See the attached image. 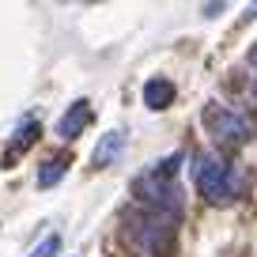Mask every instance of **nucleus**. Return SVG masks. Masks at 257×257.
<instances>
[{
	"instance_id": "obj_1",
	"label": "nucleus",
	"mask_w": 257,
	"mask_h": 257,
	"mask_svg": "<svg viewBox=\"0 0 257 257\" xmlns=\"http://www.w3.org/2000/svg\"><path fill=\"white\" fill-rule=\"evenodd\" d=\"M178 163H182V155H167L163 163H152V167H148L144 174L137 178V185H133L144 208H152V212H167V216H174V219H178V212H182Z\"/></svg>"
},
{
	"instance_id": "obj_2",
	"label": "nucleus",
	"mask_w": 257,
	"mask_h": 257,
	"mask_svg": "<svg viewBox=\"0 0 257 257\" xmlns=\"http://www.w3.org/2000/svg\"><path fill=\"white\" fill-rule=\"evenodd\" d=\"M174 216L152 208H133L125 212V238L148 257H170L174 253Z\"/></svg>"
},
{
	"instance_id": "obj_3",
	"label": "nucleus",
	"mask_w": 257,
	"mask_h": 257,
	"mask_svg": "<svg viewBox=\"0 0 257 257\" xmlns=\"http://www.w3.org/2000/svg\"><path fill=\"white\" fill-rule=\"evenodd\" d=\"M193 182L208 204H231L238 197V174L219 152H201L193 159Z\"/></svg>"
},
{
	"instance_id": "obj_4",
	"label": "nucleus",
	"mask_w": 257,
	"mask_h": 257,
	"mask_svg": "<svg viewBox=\"0 0 257 257\" xmlns=\"http://www.w3.org/2000/svg\"><path fill=\"white\" fill-rule=\"evenodd\" d=\"M201 121H204V128L212 133L216 144L234 148V144H246V140H249V121L238 117L234 110H227V106L208 102V106H204V113H201Z\"/></svg>"
},
{
	"instance_id": "obj_5",
	"label": "nucleus",
	"mask_w": 257,
	"mask_h": 257,
	"mask_svg": "<svg viewBox=\"0 0 257 257\" xmlns=\"http://www.w3.org/2000/svg\"><path fill=\"white\" fill-rule=\"evenodd\" d=\"M87 125H91V102L80 98V102H72L68 110L61 113V121H57V137H61V140H76Z\"/></svg>"
},
{
	"instance_id": "obj_6",
	"label": "nucleus",
	"mask_w": 257,
	"mask_h": 257,
	"mask_svg": "<svg viewBox=\"0 0 257 257\" xmlns=\"http://www.w3.org/2000/svg\"><path fill=\"white\" fill-rule=\"evenodd\" d=\"M174 83L167 80V76H155V80H148L144 83V106L148 110H167L170 102H174Z\"/></svg>"
},
{
	"instance_id": "obj_7",
	"label": "nucleus",
	"mask_w": 257,
	"mask_h": 257,
	"mask_svg": "<svg viewBox=\"0 0 257 257\" xmlns=\"http://www.w3.org/2000/svg\"><path fill=\"white\" fill-rule=\"evenodd\" d=\"M38 133H42V128H38V121H34V117H23V121H19V128H16V140H12V148L4 152V167H8L12 159H19V155H23L27 148H31L34 140H38Z\"/></svg>"
},
{
	"instance_id": "obj_8",
	"label": "nucleus",
	"mask_w": 257,
	"mask_h": 257,
	"mask_svg": "<svg viewBox=\"0 0 257 257\" xmlns=\"http://www.w3.org/2000/svg\"><path fill=\"white\" fill-rule=\"evenodd\" d=\"M121 152H125V137H121V133H106L95 144V152H91V163H95V167H110Z\"/></svg>"
},
{
	"instance_id": "obj_9",
	"label": "nucleus",
	"mask_w": 257,
	"mask_h": 257,
	"mask_svg": "<svg viewBox=\"0 0 257 257\" xmlns=\"http://www.w3.org/2000/svg\"><path fill=\"white\" fill-rule=\"evenodd\" d=\"M64 170H68V159L64 155H53V159H46L42 163V170H38V189H49V185H57L64 178Z\"/></svg>"
},
{
	"instance_id": "obj_10",
	"label": "nucleus",
	"mask_w": 257,
	"mask_h": 257,
	"mask_svg": "<svg viewBox=\"0 0 257 257\" xmlns=\"http://www.w3.org/2000/svg\"><path fill=\"white\" fill-rule=\"evenodd\" d=\"M57 253H61V238H57V234H46L27 257H57Z\"/></svg>"
},
{
	"instance_id": "obj_11",
	"label": "nucleus",
	"mask_w": 257,
	"mask_h": 257,
	"mask_svg": "<svg viewBox=\"0 0 257 257\" xmlns=\"http://www.w3.org/2000/svg\"><path fill=\"white\" fill-rule=\"evenodd\" d=\"M249 64H253V68H257V46L249 49Z\"/></svg>"
}]
</instances>
